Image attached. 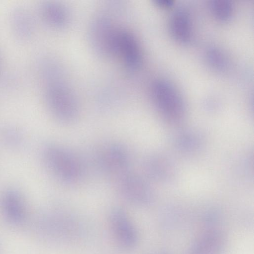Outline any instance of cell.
<instances>
[{
	"instance_id": "ac0fdd59",
	"label": "cell",
	"mask_w": 254,
	"mask_h": 254,
	"mask_svg": "<svg viewBox=\"0 0 254 254\" xmlns=\"http://www.w3.org/2000/svg\"></svg>"
},
{
	"instance_id": "4fadbf2b",
	"label": "cell",
	"mask_w": 254,
	"mask_h": 254,
	"mask_svg": "<svg viewBox=\"0 0 254 254\" xmlns=\"http://www.w3.org/2000/svg\"><path fill=\"white\" fill-rule=\"evenodd\" d=\"M209 6L213 16L217 19H229L233 12V3L230 0H212Z\"/></svg>"
},
{
	"instance_id": "ba28073f",
	"label": "cell",
	"mask_w": 254,
	"mask_h": 254,
	"mask_svg": "<svg viewBox=\"0 0 254 254\" xmlns=\"http://www.w3.org/2000/svg\"><path fill=\"white\" fill-rule=\"evenodd\" d=\"M109 223L113 237L121 248L130 250L136 246L138 238L137 231L124 210H113L109 215Z\"/></svg>"
},
{
	"instance_id": "3957f363",
	"label": "cell",
	"mask_w": 254,
	"mask_h": 254,
	"mask_svg": "<svg viewBox=\"0 0 254 254\" xmlns=\"http://www.w3.org/2000/svg\"><path fill=\"white\" fill-rule=\"evenodd\" d=\"M50 108L58 120L64 124H71L78 116L76 100L67 85L59 79H50L46 89Z\"/></svg>"
},
{
	"instance_id": "9a60e30c",
	"label": "cell",
	"mask_w": 254,
	"mask_h": 254,
	"mask_svg": "<svg viewBox=\"0 0 254 254\" xmlns=\"http://www.w3.org/2000/svg\"><path fill=\"white\" fill-rule=\"evenodd\" d=\"M26 14L23 12L15 15V28L18 33L21 35L27 36L30 32L31 23L29 18Z\"/></svg>"
},
{
	"instance_id": "7c38bea8",
	"label": "cell",
	"mask_w": 254,
	"mask_h": 254,
	"mask_svg": "<svg viewBox=\"0 0 254 254\" xmlns=\"http://www.w3.org/2000/svg\"><path fill=\"white\" fill-rule=\"evenodd\" d=\"M41 12L44 19L50 24L62 27L67 20V14L64 8L55 3H47L41 7Z\"/></svg>"
},
{
	"instance_id": "8992f818",
	"label": "cell",
	"mask_w": 254,
	"mask_h": 254,
	"mask_svg": "<svg viewBox=\"0 0 254 254\" xmlns=\"http://www.w3.org/2000/svg\"><path fill=\"white\" fill-rule=\"evenodd\" d=\"M115 179L118 193L126 201L141 206L148 204L151 202V193L146 184L130 171Z\"/></svg>"
},
{
	"instance_id": "5bb4252c",
	"label": "cell",
	"mask_w": 254,
	"mask_h": 254,
	"mask_svg": "<svg viewBox=\"0 0 254 254\" xmlns=\"http://www.w3.org/2000/svg\"><path fill=\"white\" fill-rule=\"evenodd\" d=\"M206 57L208 64L215 69L223 70L228 65V61L225 54L217 48L208 49Z\"/></svg>"
},
{
	"instance_id": "277c9868",
	"label": "cell",
	"mask_w": 254,
	"mask_h": 254,
	"mask_svg": "<svg viewBox=\"0 0 254 254\" xmlns=\"http://www.w3.org/2000/svg\"><path fill=\"white\" fill-rule=\"evenodd\" d=\"M95 157L96 165L101 171L114 179L130 171L131 154L124 145L106 144L98 150Z\"/></svg>"
},
{
	"instance_id": "6da1fadb",
	"label": "cell",
	"mask_w": 254,
	"mask_h": 254,
	"mask_svg": "<svg viewBox=\"0 0 254 254\" xmlns=\"http://www.w3.org/2000/svg\"><path fill=\"white\" fill-rule=\"evenodd\" d=\"M35 233L50 243H74L87 240L91 228L83 219L70 213L52 211L42 213L34 221Z\"/></svg>"
},
{
	"instance_id": "30bf717a",
	"label": "cell",
	"mask_w": 254,
	"mask_h": 254,
	"mask_svg": "<svg viewBox=\"0 0 254 254\" xmlns=\"http://www.w3.org/2000/svg\"><path fill=\"white\" fill-rule=\"evenodd\" d=\"M169 28L172 37L176 40L187 43L191 38L192 26L189 13L183 9H178L171 16Z\"/></svg>"
},
{
	"instance_id": "5b68a950",
	"label": "cell",
	"mask_w": 254,
	"mask_h": 254,
	"mask_svg": "<svg viewBox=\"0 0 254 254\" xmlns=\"http://www.w3.org/2000/svg\"><path fill=\"white\" fill-rule=\"evenodd\" d=\"M151 94L158 109L165 115L173 119L183 115L185 105L182 98L175 87L168 81L159 79L152 84Z\"/></svg>"
},
{
	"instance_id": "7a4b0ae2",
	"label": "cell",
	"mask_w": 254,
	"mask_h": 254,
	"mask_svg": "<svg viewBox=\"0 0 254 254\" xmlns=\"http://www.w3.org/2000/svg\"><path fill=\"white\" fill-rule=\"evenodd\" d=\"M45 158L54 175L65 184H77L85 176L83 162L68 149L60 146H50L46 150Z\"/></svg>"
},
{
	"instance_id": "9c48e42d",
	"label": "cell",
	"mask_w": 254,
	"mask_h": 254,
	"mask_svg": "<svg viewBox=\"0 0 254 254\" xmlns=\"http://www.w3.org/2000/svg\"><path fill=\"white\" fill-rule=\"evenodd\" d=\"M226 244L223 233L219 230L211 229L202 233L186 254H224Z\"/></svg>"
},
{
	"instance_id": "8fae6325",
	"label": "cell",
	"mask_w": 254,
	"mask_h": 254,
	"mask_svg": "<svg viewBox=\"0 0 254 254\" xmlns=\"http://www.w3.org/2000/svg\"><path fill=\"white\" fill-rule=\"evenodd\" d=\"M1 208L4 218L14 226H21L26 221L27 215L23 204L15 193L4 196L1 201Z\"/></svg>"
},
{
	"instance_id": "e0dca14e",
	"label": "cell",
	"mask_w": 254,
	"mask_h": 254,
	"mask_svg": "<svg viewBox=\"0 0 254 254\" xmlns=\"http://www.w3.org/2000/svg\"><path fill=\"white\" fill-rule=\"evenodd\" d=\"M0 254H1V253H0Z\"/></svg>"
},
{
	"instance_id": "2e32d148",
	"label": "cell",
	"mask_w": 254,
	"mask_h": 254,
	"mask_svg": "<svg viewBox=\"0 0 254 254\" xmlns=\"http://www.w3.org/2000/svg\"><path fill=\"white\" fill-rule=\"evenodd\" d=\"M155 2L162 7H169L173 3V0H155Z\"/></svg>"
},
{
	"instance_id": "52a82bcc",
	"label": "cell",
	"mask_w": 254,
	"mask_h": 254,
	"mask_svg": "<svg viewBox=\"0 0 254 254\" xmlns=\"http://www.w3.org/2000/svg\"><path fill=\"white\" fill-rule=\"evenodd\" d=\"M111 53L118 55L129 69H136L141 64L142 55L139 45L135 37L128 31H115Z\"/></svg>"
}]
</instances>
